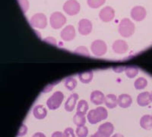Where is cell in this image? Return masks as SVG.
I'll return each instance as SVG.
<instances>
[{
  "mask_svg": "<svg viewBox=\"0 0 152 137\" xmlns=\"http://www.w3.org/2000/svg\"><path fill=\"white\" fill-rule=\"evenodd\" d=\"M108 113L105 108L104 107H97L95 109L91 110L88 114V120L91 124H95L107 118Z\"/></svg>",
  "mask_w": 152,
  "mask_h": 137,
  "instance_id": "1",
  "label": "cell"
},
{
  "mask_svg": "<svg viewBox=\"0 0 152 137\" xmlns=\"http://www.w3.org/2000/svg\"><path fill=\"white\" fill-rule=\"evenodd\" d=\"M135 24L129 18H123L119 21L118 31L123 37H129L135 32Z\"/></svg>",
  "mask_w": 152,
  "mask_h": 137,
  "instance_id": "2",
  "label": "cell"
},
{
  "mask_svg": "<svg viewBox=\"0 0 152 137\" xmlns=\"http://www.w3.org/2000/svg\"><path fill=\"white\" fill-rule=\"evenodd\" d=\"M64 99V95L60 91H56L49 98L47 101V105L50 110L59 108Z\"/></svg>",
  "mask_w": 152,
  "mask_h": 137,
  "instance_id": "3",
  "label": "cell"
},
{
  "mask_svg": "<svg viewBox=\"0 0 152 137\" xmlns=\"http://www.w3.org/2000/svg\"><path fill=\"white\" fill-rule=\"evenodd\" d=\"M66 22V17L59 12H53L50 17V25L53 29H59Z\"/></svg>",
  "mask_w": 152,
  "mask_h": 137,
  "instance_id": "4",
  "label": "cell"
},
{
  "mask_svg": "<svg viewBox=\"0 0 152 137\" xmlns=\"http://www.w3.org/2000/svg\"><path fill=\"white\" fill-rule=\"evenodd\" d=\"M91 49L92 53L95 56H103L105 55L107 51V44L103 40H96L91 43Z\"/></svg>",
  "mask_w": 152,
  "mask_h": 137,
  "instance_id": "5",
  "label": "cell"
},
{
  "mask_svg": "<svg viewBox=\"0 0 152 137\" xmlns=\"http://www.w3.org/2000/svg\"><path fill=\"white\" fill-rule=\"evenodd\" d=\"M30 22L34 28L43 29L47 25V18L43 13H37L31 17Z\"/></svg>",
  "mask_w": 152,
  "mask_h": 137,
  "instance_id": "6",
  "label": "cell"
},
{
  "mask_svg": "<svg viewBox=\"0 0 152 137\" xmlns=\"http://www.w3.org/2000/svg\"><path fill=\"white\" fill-rule=\"evenodd\" d=\"M81 5L76 0H68L63 5V10L70 16L75 15L80 12Z\"/></svg>",
  "mask_w": 152,
  "mask_h": 137,
  "instance_id": "7",
  "label": "cell"
},
{
  "mask_svg": "<svg viewBox=\"0 0 152 137\" xmlns=\"http://www.w3.org/2000/svg\"><path fill=\"white\" fill-rule=\"evenodd\" d=\"M147 12L145 9L140 5L133 7L131 10V17L134 21H142L146 17Z\"/></svg>",
  "mask_w": 152,
  "mask_h": 137,
  "instance_id": "8",
  "label": "cell"
},
{
  "mask_svg": "<svg viewBox=\"0 0 152 137\" xmlns=\"http://www.w3.org/2000/svg\"><path fill=\"white\" fill-rule=\"evenodd\" d=\"M93 29V25L88 19L83 18L78 22V32L80 34L86 36L91 33Z\"/></svg>",
  "mask_w": 152,
  "mask_h": 137,
  "instance_id": "9",
  "label": "cell"
},
{
  "mask_svg": "<svg viewBox=\"0 0 152 137\" xmlns=\"http://www.w3.org/2000/svg\"><path fill=\"white\" fill-rule=\"evenodd\" d=\"M114 16H115V11L112 7H110V6L104 7L100 10L99 13V17L100 20L104 22H110L114 18Z\"/></svg>",
  "mask_w": 152,
  "mask_h": 137,
  "instance_id": "10",
  "label": "cell"
},
{
  "mask_svg": "<svg viewBox=\"0 0 152 137\" xmlns=\"http://www.w3.org/2000/svg\"><path fill=\"white\" fill-rule=\"evenodd\" d=\"M60 36L64 41H71L75 37V29L72 25H67L62 30Z\"/></svg>",
  "mask_w": 152,
  "mask_h": 137,
  "instance_id": "11",
  "label": "cell"
},
{
  "mask_svg": "<svg viewBox=\"0 0 152 137\" xmlns=\"http://www.w3.org/2000/svg\"><path fill=\"white\" fill-rule=\"evenodd\" d=\"M113 50L116 54H124L129 49V45L126 41L123 40H117L114 42L112 46Z\"/></svg>",
  "mask_w": 152,
  "mask_h": 137,
  "instance_id": "12",
  "label": "cell"
},
{
  "mask_svg": "<svg viewBox=\"0 0 152 137\" xmlns=\"http://www.w3.org/2000/svg\"><path fill=\"white\" fill-rule=\"evenodd\" d=\"M105 97L104 93L100 90H94L91 93L90 99L93 104L96 105H102L105 101Z\"/></svg>",
  "mask_w": 152,
  "mask_h": 137,
  "instance_id": "13",
  "label": "cell"
},
{
  "mask_svg": "<svg viewBox=\"0 0 152 137\" xmlns=\"http://www.w3.org/2000/svg\"><path fill=\"white\" fill-rule=\"evenodd\" d=\"M151 102V93L148 92H143L140 93L137 97V103L141 107H145Z\"/></svg>",
  "mask_w": 152,
  "mask_h": 137,
  "instance_id": "14",
  "label": "cell"
},
{
  "mask_svg": "<svg viewBox=\"0 0 152 137\" xmlns=\"http://www.w3.org/2000/svg\"><path fill=\"white\" fill-rule=\"evenodd\" d=\"M78 99V95L77 93H72L68 98L67 101L65 103V110L68 112H71L75 107L77 100Z\"/></svg>",
  "mask_w": 152,
  "mask_h": 137,
  "instance_id": "15",
  "label": "cell"
},
{
  "mask_svg": "<svg viewBox=\"0 0 152 137\" xmlns=\"http://www.w3.org/2000/svg\"><path fill=\"white\" fill-rule=\"evenodd\" d=\"M132 99L129 94L123 93V94L119 95L118 97V105L123 108H129L132 105Z\"/></svg>",
  "mask_w": 152,
  "mask_h": 137,
  "instance_id": "16",
  "label": "cell"
},
{
  "mask_svg": "<svg viewBox=\"0 0 152 137\" xmlns=\"http://www.w3.org/2000/svg\"><path fill=\"white\" fill-rule=\"evenodd\" d=\"M33 115L37 119L42 120V119H44L47 117V111L43 105H37L34 108Z\"/></svg>",
  "mask_w": 152,
  "mask_h": 137,
  "instance_id": "17",
  "label": "cell"
},
{
  "mask_svg": "<svg viewBox=\"0 0 152 137\" xmlns=\"http://www.w3.org/2000/svg\"><path fill=\"white\" fill-rule=\"evenodd\" d=\"M105 103L106 106L108 108H115L118 105V98L116 95L114 94H108L105 97Z\"/></svg>",
  "mask_w": 152,
  "mask_h": 137,
  "instance_id": "18",
  "label": "cell"
},
{
  "mask_svg": "<svg viewBox=\"0 0 152 137\" xmlns=\"http://www.w3.org/2000/svg\"><path fill=\"white\" fill-rule=\"evenodd\" d=\"M140 126L144 130H149L152 129V115H145L140 120Z\"/></svg>",
  "mask_w": 152,
  "mask_h": 137,
  "instance_id": "19",
  "label": "cell"
},
{
  "mask_svg": "<svg viewBox=\"0 0 152 137\" xmlns=\"http://www.w3.org/2000/svg\"><path fill=\"white\" fill-rule=\"evenodd\" d=\"M114 130V126L113 123H110V122H106V123H103L101 125H100L98 128V131L103 133L105 135L110 136L113 134Z\"/></svg>",
  "mask_w": 152,
  "mask_h": 137,
  "instance_id": "20",
  "label": "cell"
},
{
  "mask_svg": "<svg viewBox=\"0 0 152 137\" xmlns=\"http://www.w3.org/2000/svg\"><path fill=\"white\" fill-rule=\"evenodd\" d=\"M94 74L91 70H87L78 74V78L83 83H89L93 80Z\"/></svg>",
  "mask_w": 152,
  "mask_h": 137,
  "instance_id": "21",
  "label": "cell"
},
{
  "mask_svg": "<svg viewBox=\"0 0 152 137\" xmlns=\"http://www.w3.org/2000/svg\"><path fill=\"white\" fill-rule=\"evenodd\" d=\"M73 122L77 127H81V126H85L86 123V117L84 115L81 114L77 113L75 115L74 117H73Z\"/></svg>",
  "mask_w": 152,
  "mask_h": 137,
  "instance_id": "22",
  "label": "cell"
},
{
  "mask_svg": "<svg viewBox=\"0 0 152 137\" xmlns=\"http://www.w3.org/2000/svg\"><path fill=\"white\" fill-rule=\"evenodd\" d=\"M125 73H126V77L132 79L136 77L138 74V69L135 66H127L125 67Z\"/></svg>",
  "mask_w": 152,
  "mask_h": 137,
  "instance_id": "23",
  "label": "cell"
},
{
  "mask_svg": "<svg viewBox=\"0 0 152 137\" xmlns=\"http://www.w3.org/2000/svg\"><path fill=\"white\" fill-rule=\"evenodd\" d=\"M88 110V101L82 99L80 100L77 105V113L81 114V115H85L87 113Z\"/></svg>",
  "mask_w": 152,
  "mask_h": 137,
  "instance_id": "24",
  "label": "cell"
},
{
  "mask_svg": "<svg viewBox=\"0 0 152 137\" xmlns=\"http://www.w3.org/2000/svg\"><path fill=\"white\" fill-rule=\"evenodd\" d=\"M148 85L147 80L144 77H139L135 81L134 86L136 89H145Z\"/></svg>",
  "mask_w": 152,
  "mask_h": 137,
  "instance_id": "25",
  "label": "cell"
},
{
  "mask_svg": "<svg viewBox=\"0 0 152 137\" xmlns=\"http://www.w3.org/2000/svg\"><path fill=\"white\" fill-rule=\"evenodd\" d=\"M64 84L66 89L72 91L77 86V80L75 78H73V77H68L67 79L65 80Z\"/></svg>",
  "mask_w": 152,
  "mask_h": 137,
  "instance_id": "26",
  "label": "cell"
},
{
  "mask_svg": "<svg viewBox=\"0 0 152 137\" xmlns=\"http://www.w3.org/2000/svg\"><path fill=\"white\" fill-rule=\"evenodd\" d=\"M106 0H88V5L91 9H97L105 3Z\"/></svg>",
  "mask_w": 152,
  "mask_h": 137,
  "instance_id": "27",
  "label": "cell"
},
{
  "mask_svg": "<svg viewBox=\"0 0 152 137\" xmlns=\"http://www.w3.org/2000/svg\"><path fill=\"white\" fill-rule=\"evenodd\" d=\"M76 136L78 137H87L88 134V129L85 126L77 127L75 130Z\"/></svg>",
  "mask_w": 152,
  "mask_h": 137,
  "instance_id": "28",
  "label": "cell"
},
{
  "mask_svg": "<svg viewBox=\"0 0 152 137\" xmlns=\"http://www.w3.org/2000/svg\"><path fill=\"white\" fill-rule=\"evenodd\" d=\"M75 52L76 54H78V55H83V56H90V53H89L88 49L85 46H79L78 48H76L75 50Z\"/></svg>",
  "mask_w": 152,
  "mask_h": 137,
  "instance_id": "29",
  "label": "cell"
},
{
  "mask_svg": "<svg viewBox=\"0 0 152 137\" xmlns=\"http://www.w3.org/2000/svg\"><path fill=\"white\" fill-rule=\"evenodd\" d=\"M19 5L22 10L23 13H26L29 9V2L28 0H18Z\"/></svg>",
  "mask_w": 152,
  "mask_h": 137,
  "instance_id": "30",
  "label": "cell"
},
{
  "mask_svg": "<svg viewBox=\"0 0 152 137\" xmlns=\"http://www.w3.org/2000/svg\"><path fill=\"white\" fill-rule=\"evenodd\" d=\"M27 132H28V127H27V126L24 123H23V124L21 125L20 128H19L18 132V136H24L27 133Z\"/></svg>",
  "mask_w": 152,
  "mask_h": 137,
  "instance_id": "31",
  "label": "cell"
},
{
  "mask_svg": "<svg viewBox=\"0 0 152 137\" xmlns=\"http://www.w3.org/2000/svg\"><path fill=\"white\" fill-rule=\"evenodd\" d=\"M63 134H64L65 137H75L74 130H73V129L71 128V127H67V128L64 130Z\"/></svg>",
  "mask_w": 152,
  "mask_h": 137,
  "instance_id": "32",
  "label": "cell"
},
{
  "mask_svg": "<svg viewBox=\"0 0 152 137\" xmlns=\"http://www.w3.org/2000/svg\"><path fill=\"white\" fill-rule=\"evenodd\" d=\"M91 137H110V136H108L105 135V134H104L103 133L100 132V131H97V132L95 133L94 134H93Z\"/></svg>",
  "mask_w": 152,
  "mask_h": 137,
  "instance_id": "33",
  "label": "cell"
},
{
  "mask_svg": "<svg viewBox=\"0 0 152 137\" xmlns=\"http://www.w3.org/2000/svg\"><path fill=\"white\" fill-rule=\"evenodd\" d=\"M51 137H65L63 133L59 132V131H56V132H54L52 134Z\"/></svg>",
  "mask_w": 152,
  "mask_h": 137,
  "instance_id": "34",
  "label": "cell"
},
{
  "mask_svg": "<svg viewBox=\"0 0 152 137\" xmlns=\"http://www.w3.org/2000/svg\"><path fill=\"white\" fill-rule=\"evenodd\" d=\"M46 42H48L50 43H52V44L56 45V40L53 37H47L45 39Z\"/></svg>",
  "mask_w": 152,
  "mask_h": 137,
  "instance_id": "35",
  "label": "cell"
},
{
  "mask_svg": "<svg viewBox=\"0 0 152 137\" xmlns=\"http://www.w3.org/2000/svg\"><path fill=\"white\" fill-rule=\"evenodd\" d=\"M32 137H46V136L43 133H40V132H38L34 134L32 136Z\"/></svg>",
  "mask_w": 152,
  "mask_h": 137,
  "instance_id": "36",
  "label": "cell"
},
{
  "mask_svg": "<svg viewBox=\"0 0 152 137\" xmlns=\"http://www.w3.org/2000/svg\"><path fill=\"white\" fill-rule=\"evenodd\" d=\"M111 137H124L123 136L122 134H119V133H116V134H114L113 136H112Z\"/></svg>",
  "mask_w": 152,
  "mask_h": 137,
  "instance_id": "37",
  "label": "cell"
},
{
  "mask_svg": "<svg viewBox=\"0 0 152 137\" xmlns=\"http://www.w3.org/2000/svg\"><path fill=\"white\" fill-rule=\"evenodd\" d=\"M151 101H152V92L151 93Z\"/></svg>",
  "mask_w": 152,
  "mask_h": 137,
  "instance_id": "38",
  "label": "cell"
}]
</instances>
